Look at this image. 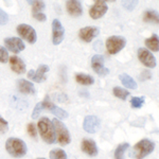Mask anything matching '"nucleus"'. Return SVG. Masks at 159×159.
<instances>
[{"label":"nucleus","mask_w":159,"mask_h":159,"mask_svg":"<svg viewBox=\"0 0 159 159\" xmlns=\"http://www.w3.org/2000/svg\"><path fill=\"white\" fill-rule=\"evenodd\" d=\"M38 130H39V134L42 139L45 141L48 144H52L55 142L56 140V135L54 126L52 124V121L47 117H43L39 119V121L37 123Z\"/></svg>","instance_id":"nucleus-1"},{"label":"nucleus","mask_w":159,"mask_h":159,"mask_svg":"<svg viewBox=\"0 0 159 159\" xmlns=\"http://www.w3.org/2000/svg\"><path fill=\"white\" fill-rule=\"evenodd\" d=\"M6 150L7 152L14 158H21L27 154L28 148L24 140L19 138H9L6 142Z\"/></svg>","instance_id":"nucleus-2"},{"label":"nucleus","mask_w":159,"mask_h":159,"mask_svg":"<svg viewBox=\"0 0 159 159\" xmlns=\"http://www.w3.org/2000/svg\"><path fill=\"white\" fill-rule=\"evenodd\" d=\"M155 150V143L150 139H142L133 148L132 156L135 159H143Z\"/></svg>","instance_id":"nucleus-3"},{"label":"nucleus","mask_w":159,"mask_h":159,"mask_svg":"<svg viewBox=\"0 0 159 159\" xmlns=\"http://www.w3.org/2000/svg\"><path fill=\"white\" fill-rule=\"evenodd\" d=\"M52 124L54 126L55 135L57 137L58 143L61 145H68L71 141V137H70V133H69L68 129L66 127V125L60 119H57V118L53 119Z\"/></svg>","instance_id":"nucleus-4"},{"label":"nucleus","mask_w":159,"mask_h":159,"mask_svg":"<svg viewBox=\"0 0 159 159\" xmlns=\"http://www.w3.org/2000/svg\"><path fill=\"white\" fill-rule=\"evenodd\" d=\"M126 45V39L123 36L114 35L107 38L106 40V49L109 54H117L121 51Z\"/></svg>","instance_id":"nucleus-5"},{"label":"nucleus","mask_w":159,"mask_h":159,"mask_svg":"<svg viewBox=\"0 0 159 159\" xmlns=\"http://www.w3.org/2000/svg\"><path fill=\"white\" fill-rule=\"evenodd\" d=\"M39 103L42 105L43 110H49L50 112H52V114L54 115L55 117H57L58 119L65 120L68 118V112L66 111V110H64L63 108H61V107L56 106L54 103H52L49 100V97H46V99L43 100V101L39 102Z\"/></svg>","instance_id":"nucleus-6"},{"label":"nucleus","mask_w":159,"mask_h":159,"mask_svg":"<svg viewBox=\"0 0 159 159\" xmlns=\"http://www.w3.org/2000/svg\"><path fill=\"white\" fill-rule=\"evenodd\" d=\"M17 33L24 38L25 40H27L29 43H36L37 40V35L36 32H35L34 28L31 27L29 25H25V24H21L19 25H17L16 28Z\"/></svg>","instance_id":"nucleus-7"},{"label":"nucleus","mask_w":159,"mask_h":159,"mask_svg":"<svg viewBox=\"0 0 159 159\" xmlns=\"http://www.w3.org/2000/svg\"><path fill=\"white\" fill-rule=\"evenodd\" d=\"M93 2L89 10V15L92 19H100L107 13L108 7L104 0H93Z\"/></svg>","instance_id":"nucleus-8"},{"label":"nucleus","mask_w":159,"mask_h":159,"mask_svg":"<svg viewBox=\"0 0 159 159\" xmlns=\"http://www.w3.org/2000/svg\"><path fill=\"white\" fill-rule=\"evenodd\" d=\"M101 127V120L97 116H86L84 118L83 122V129L88 134H96Z\"/></svg>","instance_id":"nucleus-9"},{"label":"nucleus","mask_w":159,"mask_h":159,"mask_svg":"<svg viewBox=\"0 0 159 159\" xmlns=\"http://www.w3.org/2000/svg\"><path fill=\"white\" fill-rule=\"evenodd\" d=\"M138 58L141 63L144 66H147L148 68H155L157 63H156L155 56L153 55V53L151 52L148 49H145V48H140L138 50Z\"/></svg>","instance_id":"nucleus-10"},{"label":"nucleus","mask_w":159,"mask_h":159,"mask_svg":"<svg viewBox=\"0 0 159 159\" xmlns=\"http://www.w3.org/2000/svg\"><path fill=\"white\" fill-rule=\"evenodd\" d=\"M91 67L93 71L100 76H106L109 73V69L104 66V56L96 54L91 58Z\"/></svg>","instance_id":"nucleus-11"},{"label":"nucleus","mask_w":159,"mask_h":159,"mask_svg":"<svg viewBox=\"0 0 159 159\" xmlns=\"http://www.w3.org/2000/svg\"><path fill=\"white\" fill-rule=\"evenodd\" d=\"M65 37V29L58 19L52 21V43L55 46L60 45Z\"/></svg>","instance_id":"nucleus-12"},{"label":"nucleus","mask_w":159,"mask_h":159,"mask_svg":"<svg viewBox=\"0 0 159 159\" xmlns=\"http://www.w3.org/2000/svg\"><path fill=\"white\" fill-rule=\"evenodd\" d=\"M100 33V29L98 27H85L82 28L79 31V36L83 42L91 43Z\"/></svg>","instance_id":"nucleus-13"},{"label":"nucleus","mask_w":159,"mask_h":159,"mask_svg":"<svg viewBox=\"0 0 159 159\" xmlns=\"http://www.w3.org/2000/svg\"><path fill=\"white\" fill-rule=\"evenodd\" d=\"M6 48L12 51L13 53H19L25 50V46L19 37H7L4 39Z\"/></svg>","instance_id":"nucleus-14"},{"label":"nucleus","mask_w":159,"mask_h":159,"mask_svg":"<svg viewBox=\"0 0 159 159\" xmlns=\"http://www.w3.org/2000/svg\"><path fill=\"white\" fill-rule=\"evenodd\" d=\"M50 70L49 66L48 65H39V67L36 71L30 70L28 72V78L32 80L33 82H36V83H42L46 80V73Z\"/></svg>","instance_id":"nucleus-15"},{"label":"nucleus","mask_w":159,"mask_h":159,"mask_svg":"<svg viewBox=\"0 0 159 159\" xmlns=\"http://www.w3.org/2000/svg\"><path fill=\"white\" fill-rule=\"evenodd\" d=\"M81 148L84 153L87 154L88 156H91V157H94V156L98 155V147H97L94 140L92 139H85L82 140L81 143Z\"/></svg>","instance_id":"nucleus-16"},{"label":"nucleus","mask_w":159,"mask_h":159,"mask_svg":"<svg viewBox=\"0 0 159 159\" xmlns=\"http://www.w3.org/2000/svg\"><path fill=\"white\" fill-rule=\"evenodd\" d=\"M66 9H67V12L71 16L78 17L83 14V9H82L81 2L79 0H67Z\"/></svg>","instance_id":"nucleus-17"},{"label":"nucleus","mask_w":159,"mask_h":159,"mask_svg":"<svg viewBox=\"0 0 159 159\" xmlns=\"http://www.w3.org/2000/svg\"><path fill=\"white\" fill-rule=\"evenodd\" d=\"M10 61V66H11V69L14 72L18 73V74H24L25 72V64L24 63V61L21 58H19L18 56L14 55L11 56L9 58Z\"/></svg>","instance_id":"nucleus-18"},{"label":"nucleus","mask_w":159,"mask_h":159,"mask_svg":"<svg viewBox=\"0 0 159 159\" xmlns=\"http://www.w3.org/2000/svg\"><path fill=\"white\" fill-rule=\"evenodd\" d=\"M17 87H18L19 91L24 94H35L36 92L33 83L25 79H20L17 81Z\"/></svg>","instance_id":"nucleus-19"},{"label":"nucleus","mask_w":159,"mask_h":159,"mask_svg":"<svg viewBox=\"0 0 159 159\" xmlns=\"http://www.w3.org/2000/svg\"><path fill=\"white\" fill-rule=\"evenodd\" d=\"M119 79H120V81H121V83L126 87V88H129V89L137 88V83H136V81L132 76H129V74H126V73L120 74Z\"/></svg>","instance_id":"nucleus-20"},{"label":"nucleus","mask_w":159,"mask_h":159,"mask_svg":"<svg viewBox=\"0 0 159 159\" xmlns=\"http://www.w3.org/2000/svg\"><path fill=\"white\" fill-rule=\"evenodd\" d=\"M75 80L79 84L85 85V86L92 85V84L94 83V79L92 78L91 75H88V74H85V73H76Z\"/></svg>","instance_id":"nucleus-21"},{"label":"nucleus","mask_w":159,"mask_h":159,"mask_svg":"<svg viewBox=\"0 0 159 159\" xmlns=\"http://www.w3.org/2000/svg\"><path fill=\"white\" fill-rule=\"evenodd\" d=\"M145 46L150 49L151 51H155L158 52L159 50V38L157 34H153L150 38L145 39Z\"/></svg>","instance_id":"nucleus-22"},{"label":"nucleus","mask_w":159,"mask_h":159,"mask_svg":"<svg viewBox=\"0 0 159 159\" xmlns=\"http://www.w3.org/2000/svg\"><path fill=\"white\" fill-rule=\"evenodd\" d=\"M143 20L145 22H150V24H158L159 21L158 13L152 11V10L144 12V14H143Z\"/></svg>","instance_id":"nucleus-23"},{"label":"nucleus","mask_w":159,"mask_h":159,"mask_svg":"<svg viewBox=\"0 0 159 159\" xmlns=\"http://www.w3.org/2000/svg\"><path fill=\"white\" fill-rule=\"evenodd\" d=\"M112 93H114V96L116 97V98L121 99V100H123V101H125V100L127 99V97L130 94V92L129 90H126V89L117 86L112 89Z\"/></svg>","instance_id":"nucleus-24"},{"label":"nucleus","mask_w":159,"mask_h":159,"mask_svg":"<svg viewBox=\"0 0 159 159\" xmlns=\"http://www.w3.org/2000/svg\"><path fill=\"white\" fill-rule=\"evenodd\" d=\"M129 148V143L124 142L120 144L115 151V159H124V154Z\"/></svg>","instance_id":"nucleus-25"},{"label":"nucleus","mask_w":159,"mask_h":159,"mask_svg":"<svg viewBox=\"0 0 159 159\" xmlns=\"http://www.w3.org/2000/svg\"><path fill=\"white\" fill-rule=\"evenodd\" d=\"M50 159H67V154L61 148H53L50 152Z\"/></svg>","instance_id":"nucleus-26"},{"label":"nucleus","mask_w":159,"mask_h":159,"mask_svg":"<svg viewBox=\"0 0 159 159\" xmlns=\"http://www.w3.org/2000/svg\"><path fill=\"white\" fill-rule=\"evenodd\" d=\"M138 2H139V0H122L121 4L123 9L130 12V11H134L136 9V7L138 6Z\"/></svg>","instance_id":"nucleus-27"},{"label":"nucleus","mask_w":159,"mask_h":159,"mask_svg":"<svg viewBox=\"0 0 159 159\" xmlns=\"http://www.w3.org/2000/svg\"><path fill=\"white\" fill-rule=\"evenodd\" d=\"M145 102L144 97H133L130 100V105L133 108H141Z\"/></svg>","instance_id":"nucleus-28"},{"label":"nucleus","mask_w":159,"mask_h":159,"mask_svg":"<svg viewBox=\"0 0 159 159\" xmlns=\"http://www.w3.org/2000/svg\"><path fill=\"white\" fill-rule=\"evenodd\" d=\"M45 9V2L43 0H37L34 3L32 4V12L33 14H36V13H40L42 10Z\"/></svg>","instance_id":"nucleus-29"},{"label":"nucleus","mask_w":159,"mask_h":159,"mask_svg":"<svg viewBox=\"0 0 159 159\" xmlns=\"http://www.w3.org/2000/svg\"><path fill=\"white\" fill-rule=\"evenodd\" d=\"M9 58H10V56H9V52H7V50L4 47L0 46V63L6 64L9 61Z\"/></svg>","instance_id":"nucleus-30"},{"label":"nucleus","mask_w":159,"mask_h":159,"mask_svg":"<svg viewBox=\"0 0 159 159\" xmlns=\"http://www.w3.org/2000/svg\"><path fill=\"white\" fill-rule=\"evenodd\" d=\"M27 129H28V133H29V135L31 136V137L36 138L37 130H36V126H35V124H33V123H29L28 126H27Z\"/></svg>","instance_id":"nucleus-31"},{"label":"nucleus","mask_w":159,"mask_h":159,"mask_svg":"<svg viewBox=\"0 0 159 159\" xmlns=\"http://www.w3.org/2000/svg\"><path fill=\"white\" fill-rule=\"evenodd\" d=\"M9 22V15L2 9H0V25H4Z\"/></svg>","instance_id":"nucleus-32"},{"label":"nucleus","mask_w":159,"mask_h":159,"mask_svg":"<svg viewBox=\"0 0 159 159\" xmlns=\"http://www.w3.org/2000/svg\"><path fill=\"white\" fill-rule=\"evenodd\" d=\"M9 129V123H7L6 120L2 117H0V133L1 134H6Z\"/></svg>","instance_id":"nucleus-33"},{"label":"nucleus","mask_w":159,"mask_h":159,"mask_svg":"<svg viewBox=\"0 0 159 159\" xmlns=\"http://www.w3.org/2000/svg\"><path fill=\"white\" fill-rule=\"evenodd\" d=\"M33 17H34L36 20H38V21H46V20H47V16L42 12L36 13V14H33Z\"/></svg>","instance_id":"nucleus-34"},{"label":"nucleus","mask_w":159,"mask_h":159,"mask_svg":"<svg viewBox=\"0 0 159 159\" xmlns=\"http://www.w3.org/2000/svg\"><path fill=\"white\" fill-rule=\"evenodd\" d=\"M25 1H27L28 3H30V4H33L35 1H37V0H25Z\"/></svg>","instance_id":"nucleus-35"},{"label":"nucleus","mask_w":159,"mask_h":159,"mask_svg":"<svg viewBox=\"0 0 159 159\" xmlns=\"http://www.w3.org/2000/svg\"><path fill=\"white\" fill-rule=\"evenodd\" d=\"M104 1H109V2H114V1H116V0H104Z\"/></svg>","instance_id":"nucleus-36"},{"label":"nucleus","mask_w":159,"mask_h":159,"mask_svg":"<svg viewBox=\"0 0 159 159\" xmlns=\"http://www.w3.org/2000/svg\"><path fill=\"white\" fill-rule=\"evenodd\" d=\"M36 159H46V158H43V157H39V158H36Z\"/></svg>","instance_id":"nucleus-37"}]
</instances>
